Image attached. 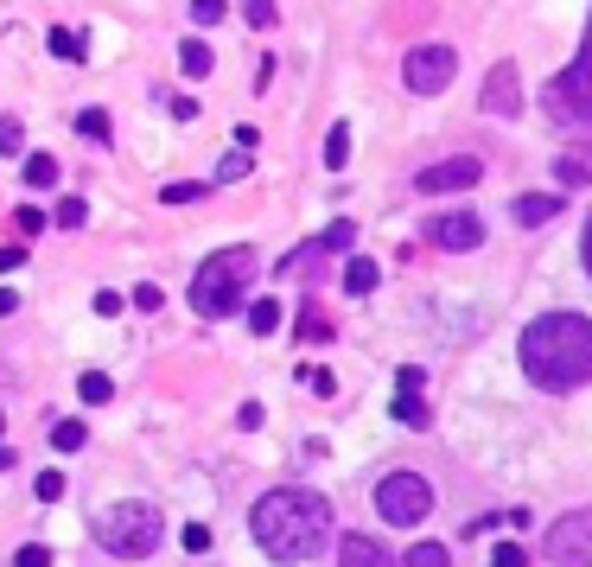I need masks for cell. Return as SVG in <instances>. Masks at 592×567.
Segmentation results:
<instances>
[{"mask_svg": "<svg viewBox=\"0 0 592 567\" xmlns=\"http://www.w3.org/2000/svg\"><path fill=\"white\" fill-rule=\"evenodd\" d=\"M332 529H338V523H332V504H325L319 491H306V485H274L268 497H255V510H249L255 548H261L268 561H287V567L325 555Z\"/></svg>", "mask_w": 592, "mask_h": 567, "instance_id": "obj_1", "label": "cell"}, {"mask_svg": "<svg viewBox=\"0 0 592 567\" xmlns=\"http://www.w3.org/2000/svg\"><path fill=\"white\" fill-rule=\"evenodd\" d=\"M516 357H522V376H529L535 389H548V395L580 389V383H592V319H580V313L529 319Z\"/></svg>", "mask_w": 592, "mask_h": 567, "instance_id": "obj_2", "label": "cell"}, {"mask_svg": "<svg viewBox=\"0 0 592 567\" xmlns=\"http://www.w3.org/2000/svg\"><path fill=\"white\" fill-rule=\"evenodd\" d=\"M255 249H217L211 262H204L198 274H191V313L198 319H230L242 313V294H249V281H255Z\"/></svg>", "mask_w": 592, "mask_h": 567, "instance_id": "obj_3", "label": "cell"}, {"mask_svg": "<svg viewBox=\"0 0 592 567\" xmlns=\"http://www.w3.org/2000/svg\"><path fill=\"white\" fill-rule=\"evenodd\" d=\"M166 536V517L147 504V497H121V504H109L96 517V548L115 561H147L153 548H160Z\"/></svg>", "mask_w": 592, "mask_h": 567, "instance_id": "obj_4", "label": "cell"}, {"mask_svg": "<svg viewBox=\"0 0 592 567\" xmlns=\"http://www.w3.org/2000/svg\"><path fill=\"white\" fill-rule=\"evenodd\" d=\"M433 504H440V497H433V485L421 472H389L376 485V517L382 523H395V529H414V523H427L433 517Z\"/></svg>", "mask_w": 592, "mask_h": 567, "instance_id": "obj_5", "label": "cell"}, {"mask_svg": "<svg viewBox=\"0 0 592 567\" xmlns=\"http://www.w3.org/2000/svg\"><path fill=\"white\" fill-rule=\"evenodd\" d=\"M542 102H548L554 122H567V128H573V122H592V45H580V58H573L567 71L548 83Z\"/></svg>", "mask_w": 592, "mask_h": 567, "instance_id": "obj_6", "label": "cell"}, {"mask_svg": "<svg viewBox=\"0 0 592 567\" xmlns=\"http://www.w3.org/2000/svg\"><path fill=\"white\" fill-rule=\"evenodd\" d=\"M452 77H459V51L440 45V39H433V45H414L408 58H402V83H408L414 96H440Z\"/></svg>", "mask_w": 592, "mask_h": 567, "instance_id": "obj_7", "label": "cell"}, {"mask_svg": "<svg viewBox=\"0 0 592 567\" xmlns=\"http://www.w3.org/2000/svg\"><path fill=\"white\" fill-rule=\"evenodd\" d=\"M548 567H592V510H567L542 542Z\"/></svg>", "mask_w": 592, "mask_h": 567, "instance_id": "obj_8", "label": "cell"}, {"mask_svg": "<svg viewBox=\"0 0 592 567\" xmlns=\"http://www.w3.org/2000/svg\"><path fill=\"white\" fill-rule=\"evenodd\" d=\"M427 243L446 249V255H465V249L484 243V217H472V211H446V217L427 223Z\"/></svg>", "mask_w": 592, "mask_h": 567, "instance_id": "obj_9", "label": "cell"}, {"mask_svg": "<svg viewBox=\"0 0 592 567\" xmlns=\"http://www.w3.org/2000/svg\"><path fill=\"white\" fill-rule=\"evenodd\" d=\"M478 179H484V160H472V153H459V160H440V166H427V173L414 179V192H472Z\"/></svg>", "mask_w": 592, "mask_h": 567, "instance_id": "obj_10", "label": "cell"}, {"mask_svg": "<svg viewBox=\"0 0 592 567\" xmlns=\"http://www.w3.org/2000/svg\"><path fill=\"white\" fill-rule=\"evenodd\" d=\"M484 109L491 115H522V77H516V64L503 58V64H491V77H484Z\"/></svg>", "mask_w": 592, "mask_h": 567, "instance_id": "obj_11", "label": "cell"}, {"mask_svg": "<svg viewBox=\"0 0 592 567\" xmlns=\"http://www.w3.org/2000/svg\"><path fill=\"white\" fill-rule=\"evenodd\" d=\"M338 567H408L395 548H382L376 536H344L338 542Z\"/></svg>", "mask_w": 592, "mask_h": 567, "instance_id": "obj_12", "label": "cell"}, {"mask_svg": "<svg viewBox=\"0 0 592 567\" xmlns=\"http://www.w3.org/2000/svg\"><path fill=\"white\" fill-rule=\"evenodd\" d=\"M510 217L522 223V230H535V223L561 217V192H535V198H516V204H510Z\"/></svg>", "mask_w": 592, "mask_h": 567, "instance_id": "obj_13", "label": "cell"}, {"mask_svg": "<svg viewBox=\"0 0 592 567\" xmlns=\"http://www.w3.org/2000/svg\"><path fill=\"white\" fill-rule=\"evenodd\" d=\"M45 45H51V58H64V64H83V58H90V39H83V32H71V26H51Z\"/></svg>", "mask_w": 592, "mask_h": 567, "instance_id": "obj_14", "label": "cell"}, {"mask_svg": "<svg viewBox=\"0 0 592 567\" xmlns=\"http://www.w3.org/2000/svg\"><path fill=\"white\" fill-rule=\"evenodd\" d=\"M26 185L32 192H51V185H58V160H51V153H26Z\"/></svg>", "mask_w": 592, "mask_h": 567, "instance_id": "obj_15", "label": "cell"}, {"mask_svg": "<svg viewBox=\"0 0 592 567\" xmlns=\"http://www.w3.org/2000/svg\"><path fill=\"white\" fill-rule=\"evenodd\" d=\"M249 332H255V338H274V332H281V300H255V306H249Z\"/></svg>", "mask_w": 592, "mask_h": 567, "instance_id": "obj_16", "label": "cell"}, {"mask_svg": "<svg viewBox=\"0 0 592 567\" xmlns=\"http://www.w3.org/2000/svg\"><path fill=\"white\" fill-rule=\"evenodd\" d=\"M179 64H185V77H211L217 58H211V45H204V39H185L179 45Z\"/></svg>", "mask_w": 592, "mask_h": 567, "instance_id": "obj_17", "label": "cell"}, {"mask_svg": "<svg viewBox=\"0 0 592 567\" xmlns=\"http://www.w3.org/2000/svg\"><path fill=\"white\" fill-rule=\"evenodd\" d=\"M77 395H83L90 408H102V402H115V383H109L102 370H83V376H77Z\"/></svg>", "mask_w": 592, "mask_h": 567, "instance_id": "obj_18", "label": "cell"}, {"mask_svg": "<svg viewBox=\"0 0 592 567\" xmlns=\"http://www.w3.org/2000/svg\"><path fill=\"white\" fill-rule=\"evenodd\" d=\"M344 160H351V128L332 122V134H325V173H338Z\"/></svg>", "mask_w": 592, "mask_h": 567, "instance_id": "obj_19", "label": "cell"}, {"mask_svg": "<svg viewBox=\"0 0 592 567\" xmlns=\"http://www.w3.org/2000/svg\"><path fill=\"white\" fill-rule=\"evenodd\" d=\"M370 287H376V262H370V255H357V262L344 268V294H370Z\"/></svg>", "mask_w": 592, "mask_h": 567, "instance_id": "obj_20", "label": "cell"}, {"mask_svg": "<svg viewBox=\"0 0 592 567\" xmlns=\"http://www.w3.org/2000/svg\"><path fill=\"white\" fill-rule=\"evenodd\" d=\"M395 421H402V427H427L433 408L421 402V395H395Z\"/></svg>", "mask_w": 592, "mask_h": 567, "instance_id": "obj_21", "label": "cell"}, {"mask_svg": "<svg viewBox=\"0 0 592 567\" xmlns=\"http://www.w3.org/2000/svg\"><path fill=\"white\" fill-rule=\"evenodd\" d=\"M300 338H306V345H332V319H325L319 306H306V319H300Z\"/></svg>", "mask_w": 592, "mask_h": 567, "instance_id": "obj_22", "label": "cell"}, {"mask_svg": "<svg viewBox=\"0 0 592 567\" xmlns=\"http://www.w3.org/2000/svg\"><path fill=\"white\" fill-rule=\"evenodd\" d=\"M408 567H452V555H446V542H414Z\"/></svg>", "mask_w": 592, "mask_h": 567, "instance_id": "obj_23", "label": "cell"}, {"mask_svg": "<svg viewBox=\"0 0 592 567\" xmlns=\"http://www.w3.org/2000/svg\"><path fill=\"white\" fill-rule=\"evenodd\" d=\"M319 243H325V255H344V249H351V243H357V223H351V217H338V223H332V230H325V236H319Z\"/></svg>", "mask_w": 592, "mask_h": 567, "instance_id": "obj_24", "label": "cell"}, {"mask_svg": "<svg viewBox=\"0 0 592 567\" xmlns=\"http://www.w3.org/2000/svg\"><path fill=\"white\" fill-rule=\"evenodd\" d=\"M20 147H26L20 115H0V153H7V160H20Z\"/></svg>", "mask_w": 592, "mask_h": 567, "instance_id": "obj_25", "label": "cell"}, {"mask_svg": "<svg viewBox=\"0 0 592 567\" xmlns=\"http://www.w3.org/2000/svg\"><path fill=\"white\" fill-rule=\"evenodd\" d=\"M249 160H255V153H249V147H236V153H223V160H217V185H230V179H242V173H249Z\"/></svg>", "mask_w": 592, "mask_h": 567, "instance_id": "obj_26", "label": "cell"}, {"mask_svg": "<svg viewBox=\"0 0 592 567\" xmlns=\"http://www.w3.org/2000/svg\"><path fill=\"white\" fill-rule=\"evenodd\" d=\"M83 440H90V434H83V421H58V427H51V446H58V453H77Z\"/></svg>", "mask_w": 592, "mask_h": 567, "instance_id": "obj_27", "label": "cell"}, {"mask_svg": "<svg viewBox=\"0 0 592 567\" xmlns=\"http://www.w3.org/2000/svg\"><path fill=\"white\" fill-rule=\"evenodd\" d=\"M204 192H211V185H198V179H172V185H166L160 198H166V204H198Z\"/></svg>", "mask_w": 592, "mask_h": 567, "instance_id": "obj_28", "label": "cell"}, {"mask_svg": "<svg viewBox=\"0 0 592 567\" xmlns=\"http://www.w3.org/2000/svg\"><path fill=\"white\" fill-rule=\"evenodd\" d=\"M242 20H249L255 32H268L274 26V0H242Z\"/></svg>", "mask_w": 592, "mask_h": 567, "instance_id": "obj_29", "label": "cell"}, {"mask_svg": "<svg viewBox=\"0 0 592 567\" xmlns=\"http://www.w3.org/2000/svg\"><path fill=\"white\" fill-rule=\"evenodd\" d=\"M13 230H20V236H39V230H45V211H39V204H20V211H13Z\"/></svg>", "mask_w": 592, "mask_h": 567, "instance_id": "obj_30", "label": "cell"}, {"mask_svg": "<svg viewBox=\"0 0 592 567\" xmlns=\"http://www.w3.org/2000/svg\"><path fill=\"white\" fill-rule=\"evenodd\" d=\"M134 306H141V313H160V306H166V287H153V281H141V287H134V294H128Z\"/></svg>", "mask_w": 592, "mask_h": 567, "instance_id": "obj_31", "label": "cell"}, {"mask_svg": "<svg viewBox=\"0 0 592 567\" xmlns=\"http://www.w3.org/2000/svg\"><path fill=\"white\" fill-rule=\"evenodd\" d=\"M491 567H529V548H522V542H497Z\"/></svg>", "mask_w": 592, "mask_h": 567, "instance_id": "obj_32", "label": "cell"}, {"mask_svg": "<svg viewBox=\"0 0 592 567\" xmlns=\"http://www.w3.org/2000/svg\"><path fill=\"white\" fill-rule=\"evenodd\" d=\"M77 128L90 134V141H109V115H102V109H83V115H77Z\"/></svg>", "mask_w": 592, "mask_h": 567, "instance_id": "obj_33", "label": "cell"}, {"mask_svg": "<svg viewBox=\"0 0 592 567\" xmlns=\"http://www.w3.org/2000/svg\"><path fill=\"white\" fill-rule=\"evenodd\" d=\"M83 217H90V204H83V198H64V204H58V223H64V230H83Z\"/></svg>", "mask_w": 592, "mask_h": 567, "instance_id": "obj_34", "label": "cell"}, {"mask_svg": "<svg viewBox=\"0 0 592 567\" xmlns=\"http://www.w3.org/2000/svg\"><path fill=\"white\" fill-rule=\"evenodd\" d=\"M554 179H561V185H586L592 166H586V160H561V166H554Z\"/></svg>", "mask_w": 592, "mask_h": 567, "instance_id": "obj_35", "label": "cell"}, {"mask_svg": "<svg viewBox=\"0 0 592 567\" xmlns=\"http://www.w3.org/2000/svg\"><path fill=\"white\" fill-rule=\"evenodd\" d=\"M185 555H204V548H211V529H204V523H185Z\"/></svg>", "mask_w": 592, "mask_h": 567, "instance_id": "obj_36", "label": "cell"}, {"mask_svg": "<svg viewBox=\"0 0 592 567\" xmlns=\"http://www.w3.org/2000/svg\"><path fill=\"white\" fill-rule=\"evenodd\" d=\"M261 421H268V408H261V402H242V408H236V427H242V434H255Z\"/></svg>", "mask_w": 592, "mask_h": 567, "instance_id": "obj_37", "label": "cell"}, {"mask_svg": "<svg viewBox=\"0 0 592 567\" xmlns=\"http://www.w3.org/2000/svg\"><path fill=\"white\" fill-rule=\"evenodd\" d=\"M32 491H39V504H58V497H64V478H58V472H39V485H32Z\"/></svg>", "mask_w": 592, "mask_h": 567, "instance_id": "obj_38", "label": "cell"}, {"mask_svg": "<svg viewBox=\"0 0 592 567\" xmlns=\"http://www.w3.org/2000/svg\"><path fill=\"white\" fill-rule=\"evenodd\" d=\"M306 376V389L312 395H338V383H332V370H300Z\"/></svg>", "mask_w": 592, "mask_h": 567, "instance_id": "obj_39", "label": "cell"}, {"mask_svg": "<svg viewBox=\"0 0 592 567\" xmlns=\"http://www.w3.org/2000/svg\"><path fill=\"white\" fill-rule=\"evenodd\" d=\"M395 383H402V395H421V389H427V370H421V364H408L402 376H395Z\"/></svg>", "mask_w": 592, "mask_h": 567, "instance_id": "obj_40", "label": "cell"}, {"mask_svg": "<svg viewBox=\"0 0 592 567\" xmlns=\"http://www.w3.org/2000/svg\"><path fill=\"white\" fill-rule=\"evenodd\" d=\"M191 13H198V26H217L223 20V0H191Z\"/></svg>", "mask_w": 592, "mask_h": 567, "instance_id": "obj_41", "label": "cell"}, {"mask_svg": "<svg viewBox=\"0 0 592 567\" xmlns=\"http://www.w3.org/2000/svg\"><path fill=\"white\" fill-rule=\"evenodd\" d=\"M20 567H51V548H39V542H26V548H20Z\"/></svg>", "mask_w": 592, "mask_h": 567, "instance_id": "obj_42", "label": "cell"}, {"mask_svg": "<svg viewBox=\"0 0 592 567\" xmlns=\"http://www.w3.org/2000/svg\"><path fill=\"white\" fill-rule=\"evenodd\" d=\"M20 262H26V243H7V249H0V274H13Z\"/></svg>", "mask_w": 592, "mask_h": 567, "instance_id": "obj_43", "label": "cell"}, {"mask_svg": "<svg viewBox=\"0 0 592 567\" xmlns=\"http://www.w3.org/2000/svg\"><path fill=\"white\" fill-rule=\"evenodd\" d=\"M580 262H586V274H592V217H586V230H580Z\"/></svg>", "mask_w": 592, "mask_h": 567, "instance_id": "obj_44", "label": "cell"}, {"mask_svg": "<svg viewBox=\"0 0 592 567\" xmlns=\"http://www.w3.org/2000/svg\"><path fill=\"white\" fill-rule=\"evenodd\" d=\"M7 313H20V294H13V287H0V319Z\"/></svg>", "mask_w": 592, "mask_h": 567, "instance_id": "obj_45", "label": "cell"}, {"mask_svg": "<svg viewBox=\"0 0 592 567\" xmlns=\"http://www.w3.org/2000/svg\"><path fill=\"white\" fill-rule=\"evenodd\" d=\"M0 427H7V421H0Z\"/></svg>", "mask_w": 592, "mask_h": 567, "instance_id": "obj_46", "label": "cell"}]
</instances>
